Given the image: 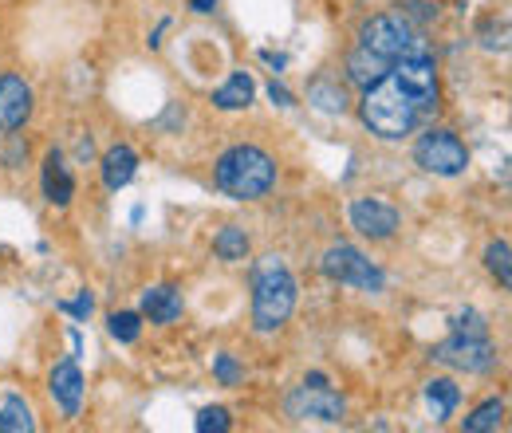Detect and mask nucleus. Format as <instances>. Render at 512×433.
Masks as SVG:
<instances>
[{"label": "nucleus", "mask_w": 512, "mask_h": 433, "mask_svg": "<svg viewBox=\"0 0 512 433\" xmlns=\"http://www.w3.org/2000/svg\"><path fill=\"white\" fill-rule=\"evenodd\" d=\"M442 107V79H438V60L430 48H418L402 60H394L383 75L363 87L359 99V119L371 126L386 142L410 138Z\"/></svg>", "instance_id": "obj_1"}, {"label": "nucleus", "mask_w": 512, "mask_h": 433, "mask_svg": "<svg viewBox=\"0 0 512 433\" xmlns=\"http://www.w3.org/2000/svg\"><path fill=\"white\" fill-rule=\"evenodd\" d=\"M418 48H430V44H426L422 28L406 12H379V16H371L363 24L359 44L347 56V79L363 91V87H371L383 75L390 63L418 52Z\"/></svg>", "instance_id": "obj_2"}, {"label": "nucleus", "mask_w": 512, "mask_h": 433, "mask_svg": "<svg viewBox=\"0 0 512 433\" xmlns=\"http://www.w3.org/2000/svg\"><path fill=\"white\" fill-rule=\"evenodd\" d=\"M296 311V280L280 256H264L253 276V327L260 335L280 331Z\"/></svg>", "instance_id": "obj_3"}, {"label": "nucleus", "mask_w": 512, "mask_h": 433, "mask_svg": "<svg viewBox=\"0 0 512 433\" xmlns=\"http://www.w3.org/2000/svg\"><path fill=\"white\" fill-rule=\"evenodd\" d=\"M217 189L229 193L233 201H256L276 186V162L260 146H233L217 158Z\"/></svg>", "instance_id": "obj_4"}, {"label": "nucleus", "mask_w": 512, "mask_h": 433, "mask_svg": "<svg viewBox=\"0 0 512 433\" xmlns=\"http://www.w3.org/2000/svg\"><path fill=\"white\" fill-rule=\"evenodd\" d=\"M414 162L426 170V174H438V178H457L469 170V150L465 142L453 134V130H442V126H426L414 142Z\"/></svg>", "instance_id": "obj_5"}, {"label": "nucleus", "mask_w": 512, "mask_h": 433, "mask_svg": "<svg viewBox=\"0 0 512 433\" xmlns=\"http://www.w3.org/2000/svg\"><path fill=\"white\" fill-rule=\"evenodd\" d=\"M323 276L335 284H351L359 292H383L386 276L379 264H371L355 245H331L320 260Z\"/></svg>", "instance_id": "obj_6"}, {"label": "nucleus", "mask_w": 512, "mask_h": 433, "mask_svg": "<svg viewBox=\"0 0 512 433\" xmlns=\"http://www.w3.org/2000/svg\"><path fill=\"white\" fill-rule=\"evenodd\" d=\"M434 363H446L453 371H465V374H485L497 367V347L489 343V335H449L446 343H438L430 351Z\"/></svg>", "instance_id": "obj_7"}, {"label": "nucleus", "mask_w": 512, "mask_h": 433, "mask_svg": "<svg viewBox=\"0 0 512 433\" xmlns=\"http://www.w3.org/2000/svg\"><path fill=\"white\" fill-rule=\"evenodd\" d=\"M284 410H288V418H296V422H308V418H312V422H327V426H335V422L347 418V402H343L335 390L312 386V382L296 386V390L288 394Z\"/></svg>", "instance_id": "obj_8"}, {"label": "nucleus", "mask_w": 512, "mask_h": 433, "mask_svg": "<svg viewBox=\"0 0 512 433\" xmlns=\"http://www.w3.org/2000/svg\"><path fill=\"white\" fill-rule=\"evenodd\" d=\"M351 225L371 241H386L398 233V209L383 197H359L351 205Z\"/></svg>", "instance_id": "obj_9"}, {"label": "nucleus", "mask_w": 512, "mask_h": 433, "mask_svg": "<svg viewBox=\"0 0 512 433\" xmlns=\"http://www.w3.org/2000/svg\"><path fill=\"white\" fill-rule=\"evenodd\" d=\"M32 115V87L20 75H0V130H20Z\"/></svg>", "instance_id": "obj_10"}, {"label": "nucleus", "mask_w": 512, "mask_h": 433, "mask_svg": "<svg viewBox=\"0 0 512 433\" xmlns=\"http://www.w3.org/2000/svg\"><path fill=\"white\" fill-rule=\"evenodd\" d=\"M52 398L60 402L64 418H79V406H83V371H79L75 359L56 363V371H52Z\"/></svg>", "instance_id": "obj_11"}, {"label": "nucleus", "mask_w": 512, "mask_h": 433, "mask_svg": "<svg viewBox=\"0 0 512 433\" xmlns=\"http://www.w3.org/2000/svg\"><path fill=\"white\" fill-rule=\"evenodd\" d=\"M182 292L174 288V284H158V288H146L142 292V315L150 319V323H174V319H182Z\"/></svg>", "instance_id": "obj_12"}, {"label": "nucleus", "mask_w": 512, "mask_h": 433, "mask_svg": "<svg viewBox=\"0 0 512 433\" xmlns=\"http://www.w3.org/2000/svg\"><path fill=\"white\" fill-rule=\"evenodd\" d=\"M44 197L52 205H60V209L71 205V197H75V178L67 174L60 150H48V158H44Z\"/></svg>", "instance_id": "obj_13"}, {"label": "nucleus", "mask_w": 512, "mask_h": 433, "mask_svg": "<svg viewBox=\"0 0 512 433\" xmlns=\"http://www.w3.org/2000/svg\"><path fill=\"white\" fill-rule=\"evenodd\" d=\"M134 174H138V154L130 146H111L103 154V186L111 189V193L127 189L134 182Z\"/></svg>", "instance_id": "obj_14"}, {"label": "nucleus", "mask_w": 512, "mask_h": 433, "mask_svg": "<svg viewBox=\"0 0 512 433\" xmlns=\"http://www.w3.org/2000/svg\"><path fill=\"white\" fill-rule=\"evenodd\" d=\"M253 95H256L253 75L249 71H233L229 83H221L213 91V107H221V111H245L253 103Z\"/></svg>", "instance_id": "obj_15"}, {"label": "nucleus", "mask_w": 512, "mask_h": 433, "mask_svg": "<svg viewBox=\"0 0 512 433\" xmlns=\"http://www.w3.org/2000/svg\"><path fill=\"white\" fill-rule=\"evenodd\" d=\"M457 402H461V390H457L453 378H430L426 382V406H430L434 422H446L449 414L457 410Z\"/></svg>", "instance_id": "obj_16"}, {"label": "nucleus", "mask_w": 512, "mask_h": 433, "mask_svg": "<svg viewBox=\"0 0 512 433\" xmlns=\"http://www.w3.org/2000/svg\"><path fill=\"white\" fill-rule=\"evenodd\" d=\"M308 103L320 107L327 115H343L351 103H347V91L335 83V79H312L308 83Z\"/></svg>", "instance_id": "obj_17"}, {"label": "nucleus", "mask_w": 512, "mask_h": 433, "mask_svg": "<svg viewBox=\"0 0 512 433\" xmlns=\"http://www.w3.org/2000/svg\"><path fill=\"white\" fill-rule=\"evenodd\" d=\"M0 430L4 433H32L36 430L32 410L24 406V398H20V394H8V398L0 402Z\"/></svg>", "instance_id": "obj_18"}, {"label": "nucleus", "mask_w": 512, "mask_h": 433, "mask_svg": "<svg viewBox=\"0 0 512 433\" xmlns=\"http://www.w3.org/2000/svg\"><path fill=\"white\" fill-rule=\"evenodd\" d=\"M213 252H217L221 260H229V264L245 260V256H249V233H245V229H237V225L221 229V233L213 237Z\"/></svg>", "instance_id": "obj_19"}, {"label": "nucleus", "mask_w": 512, "mask_h": 433, "mask_svg": "<svg viewBox=\"0 0 512 433\" xmlns=\"http://www.w3.org/2000/svg\"><path fill=\"white\" fill-rule=\"evenodd\" d=\"M501 418H505V402L501 398H489V402H481L465 422H461V430L465 433H489L501 426Z\"/></svg>", "instance_id": "obj_20"}, {"label": "nucleus", "mask_w": 512, "mask_h": 433, "mask_svg": "<svg viewBox=\"0 0 512 433\" xmlns=\"http://www.w3.org/2000/svg\"><path fill=\"white\" fill-rule=\"evenodd\" d=\"M485 268L497 276V284H501V288H509L512 284V248H509V241H493V245L485 248Z\"/></svg>", "instance_id": "obj_21"}, {"label": "nucleus", "mask_w": 512, "mask_h": 433, "mask_svg": "<svg viewBox=\"0 0 512 433\" xmlns=\"http://www.w3.org/2000/svg\"><path fill=\"white\" fill-rule=\"evenodd\" d=\"M107 331H111V339H119V343H138V335H142V315H138V311H115V315L107 319Z\"/></svg>", "instance_id": "obj_22"}, {"label": "nucleus", "mask_w": 512, "mask_h": 433, "mask_svg": "<svg viewBox=\"0 0 512 433\" xmlns=\"http://www.w3.org/2000/svg\"><path fill=\"white\" fill-rule=\"evenodd\" d=\"M229 410H221V406H205L201 414H197V422H193V430L197 433H229Z\"/></svg>", "instance_id": "obj_23"}, {"label": "nucleus", "mask_w": 512, "mask_h": 433, "mask_svg": "<svg viewBox=\"0 0 512 433\" xmlns=\"http://www.w3.org/2000/svg\"><path fill=\"white\" fill-rule=\"evenodd\" d=\"M453 331L457 335H489V323L481 311H457L453 315Z\"/></svg>", "instance_id": "obj_24"}, {"label": "nucleus", "mask_w": 512, "mask_h": 433, "mask_svg": "<svg viewBox=\"0 0 512 433\" xmlns=\"http://www.w3.org/2000/svg\"><path fill=\"white\" fill-rule=\"evenodd\" d=\"M213 374L221 378V386H241V378H245V371L237 367L233 355H217V359H213Z\"/></svg>", "instance_id": "obj_25"}, {"label": "nucleus", "mask_w": 512, "mask_h": 433, "mask_svg": "<svg viewBox=\"0 0 512 433\" xmlns=\"http://www.w3.org/2000/svg\"><path fill=\"white\" fill-rule=\"evenodd\" d=\"M91 308H95L91 292H79V300H75V304H60V311H67V315H75V319H87V315H91Z\"/></svg>", "instance_id": "obj_26"}, {"label": "nucleus", "mask_w": 512, "mask_h": 433, "mask_svg": "<svg viewBox=\"0 0 512 433\" xmlns=\"http://www.w3.org/2000/svg\"><path fill=\"white\" fill-rule=\"evenodd\" d=\"M268 95H272V103H280V107H292V95H288L280 83H272V87H268Z\"/></svg>", "instance_id": "obj_27"}, {"label": "nucleus", "mask_w": 512, "mask_h": 433, "mask_svg": "<svg viewBox=\"0 0 512 433\" xmlns=\"http://www.w3.org/2000/svg\"><path fill=\"white\" fill-rule=\"evenodd\" d=\"M193 12H213V0H193Z\"/></svg>", "instance_id": "obj_28"}]
</instances>
